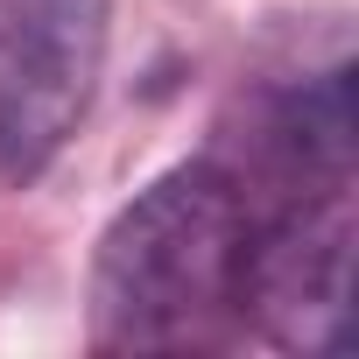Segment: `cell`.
<instances>
[{
	"label": "cell",
	"instance_id": "6da1fadb",
	"mask_svg": "<svg viewBox=\"0 0 359 359\" xmlns=\"http://www.w3.org/2000/svg\"><path fill=\"white\" fill-rule=\"evenodd\" d=\"M254 240L247 184L198 155L134 191L92 254V345L99 352H176L205 345L226 317H240V275Z\"/></svg>",
	"mask_w": 359,
	"mask_h": 359
},
{
	"label": "cell",
	"instance_id": "7a4b0ae2",
	"mask_svg": "<svg viewBox=\"0 0 359 359\" xmlns=\"http://www.w3.org/2000/svg\"><path fill=\"white\" fill-rule=\"evenodd\" d=\"M113 0H0V191H29L85 127Z\"/></svg>",
	"mask_w": 359,
	"mask_h": 359
},
{
	"label": "cell",
	"instance_id": "3957f363",
	"mask_svg": "<svg viewBox=\"0 0 359 359\" xmlns=\"http://www.w3.org/2000/svg\"><path fill=\"white\" fill-rule=\"evenodd\" d=\"M240 317L289 352L352 345V212L345 191H289L275 219H254Z\"/></svg>",
	"mask_w": 359,
	"mask_h": 359
}]
</instances>
